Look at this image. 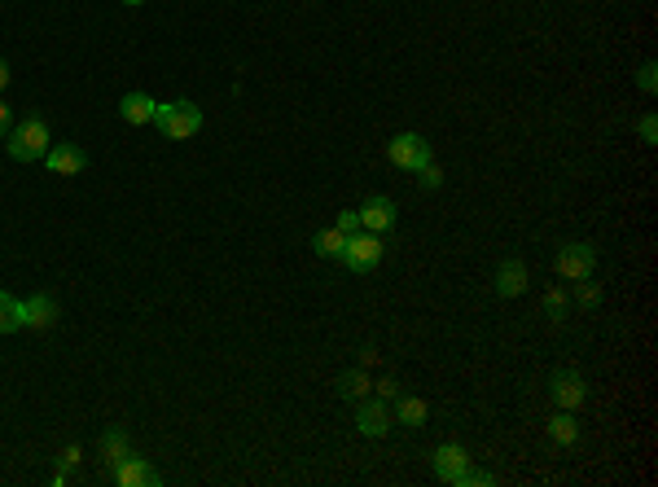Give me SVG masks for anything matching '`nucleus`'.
<instances>
[{
    "mask_svg": "<svg viewBox=\"0 0 658 487\" xmlns=\"http://www.w3.org/2000/svg\"><path fill=\"white\" fill-rule=\"evenodd\" d=\"M45 167H49L53 176H79L88 167V154L79 145H71V141H57V145H49V154H45Z\"/></svg>",
    "mask_w": 658,
    "mask_h": 487,
    "instance_id": "nucleus-9",
    "label": "nucleus"
},
{
    "mask_svg": "<svg viewBox=\"0 0 658 487\" xmlns=\"http://www.w3.org/2000/svg\"><path fill=\"white\" fill-rule=\"evenodd\" d=\"M334 228H338V233H355V228H360V211H343Z\"/></svg>",
    "mask_w": 658,
    "mask_h": 487,
    "instance_id": "nucleus-27",
    "label": "nucleus"
},
{
    "mask_svg": "<svg viewBox=\"0 0 658 487\" xmlns=\"http://www.w3.org/2000/svg\"><path fill=\"white\" fill-rule=\"evenodd\" d=\"M658 66L654 62H646V66H641V75H637V84H641V93H654L658 88V75H654Z\"/></svg>",
    "mask_w": 658,
    "mask_h": 487,
    "instance_id": "nucleus-25",
    "label": "nucleus"
},
{
    "mask_svg": "<svg viewBox=\"0 0 658 487\" xmlns=\"http://www.w3.org/2000/svg\"><path fill=\"white\" fill-rule=\"evenodd\" d=\"M417 176H421V185H426V189H439V185H444V171H439V167H435V159L426 162V167H421V171H417Z\"/></svg>",
    "mask_w": 658,
    "mask_h": 487,
    "instance_id": "nucleus-23",
    "label": "nucleus"
},
{
    "mask_svg": "<svg viewBox=\"0 0 658 487\" xmlns=\"http://www.w3.org/2000/svg\"><path fill=\"white\" fill-rule=\"evenodd\" d=\"M378 395H382V400H396V395H400V386H396L391 378H382V382H378Z\"/></svg>",
    "mask_w": 658,
    "mask_h": 487,
    "instance_id": "nucleus-29",
    "label": "nucleus"
},
{
    "mask_svg": "<svg viewBox=\"0 0 658 487\" xmlns=\"http://www.w3.org/2000/svg\"><path fill=\"white\" fill-rule=\"evenodd\" d=\"M487 483H492V475H487V470H465L456 487H487Z\"/></svg>",
    "mask_w": 658,
    "mask_h": 487,
    "instance_id": "nucleus-26",
    "label": "nucleus"
},
{
    "mask_svg": "<svg viewBox=\"0 0 658 487\" xmlns=\"http://www.w3.org/2000/svg\"><path fill=\"white\" fill-rule=\"evenodd\" d=\"M154 128L167 136V141H189L198 128H203V110L194 106V102H162L158 114H154Z\"/></svg>",
    "mask_w": 658,
    "mask_h": 487,
    "instance_id": "nucleus-2",
    "label": "nucleus"
},
{
    "mask_svg": "<svg viewBox=\"0 0 658 487\" xmlns=\"http://www.w3.org/2000/svg\"><path fill=\"white\" fill-rule=\"evenodd\" d=\"M312 246H316L321 260H338L343 246H347V233H338V228H321V233L312 237Z\"/></svg>",
    "mask_w": 658,
    "mask_h": 487,
    "instance_id": "nucleus-16",
    "label": "nucleus"
},
{
    "mask_svg": "<svg viewBox=\"0 0 658 487\" xmlns=\"http://www.w3.org/2000/svg\"><path fill=\"white\" fill-rule=\"evenodd\" d=\"M13 329H22V299L0 290V334H13Z\"/></svg>",
    "mask_w": 658,
    "mask_h": 487,
    "instance_id": "nucleus-18",
    "label": "nucleus"
},
{
    "mask_svg": "<svg viewBox=\"0 0 658 487\" xmlns=\"http://www.w3.org/2000/svg\"><path fill=\"white\" fill-rule=\"evenodd\" d=\"M360 228H369V233H391V228H396V202H391V198H369V202L360 207Z\"/></svg>",
    "mask_w": 658,
    "mask_h": 487,
    "instance_id": "nucleus-12",
    "label": "nucleus"
},
{
    "mask_svg": "<svg viewBox=\"0 0 658 487\" xmlns=\"http://www.w3.org/2000/svg\"><path fill=\"white\" fill-rule=\"evenodd\" d=\"M387 159L396 162L400 171H421L430 162V141L417 136V132H400V136L387 141Z\"/></svg>",
    "mask_w": 658,
    "mask_h": 487,
    "instance_id": "nucleus-5",
    "label": "nucleus"
},
{
    "mask_svg": "<svg viewBox=\"0 0 658 487\" xmlns=\"http://www.w3.org/2000/svg\"><path fill=\"white\" fill-rule=\"evenodd\" d=\"M575 299H579L584 308H597V303H602V290H597L593 281H579V294H575Z\"/></svg>",
    "mask_w": 658,
    "mask_h": 487,
    "instance_id": "nucleus-22",
    "label": "nucleus"
},
{
    "mask_svg": "<svg viewBox=\"0 0 658 487\" xmlns=\"http://www.w3.org/2000/svg\"><path fill=\"white\" fill-rule=\"evenodd\" d=\"M549 434H554V443H562V448H571L579 439V422L571 417V409H557V417L549 422Z\"/></svg>",
    "mask_w": 658,
    "mask_h": 487,
    "instance_id": "nucleus-17",
    "label": "nucleus"
},
{
    "mask_svg": "<svg viewBox=\"0 0 658 487\" xmlns=\"http://www.w3.org/2000/svg\"><path fill=\"white\" fill-rule=\"evenodd\" d=\"M391 422H396V417L387 413V400H382V395H378V400H364V404H360V413H355V431L369 434V439L387 434Z\"/></svg>",
    "mask_w": 658,
    "mask_h": 487,
    "instance_id": "nucleus-11",
    "label": "nucleus"
},
{
    "mask_svg": "<svg viewBox=\"0 0 658 487\" xmlns=\"http://www.w3.org/2000/svg\"><path fill=\"white\" fill-rule=\"evenodd\" d=\"M128 452H132V443H128V431H105V434H102V457H105V466L123 461Z\"/></svg>",
    "mask_w": 658,
    "mask_h": 487,
    "instance_id": "nucleus-19",
    "label": "nucleus"
},
{
    "mask_svg": "<svg viewBox=\"0 0 658 487\" xmlns=\"http://www.w3.org/2000/svg\"><path fill=\"white\" fill-rule=\"evenodd\" d=\"M562 312H566V294H562V290H549V294H545V317H549V321H562Z\"/></svg>",
    "mask_w": 658,
    "mask_h": 487,
    "instance_id": "nucleus-21",
    "label": "nucleus"
},
{
    "mask_svg": "<svg viewBox=\"0 0 658 487\" xmlns=\"http://www.w3.org/2000/svg\"><path fill=\"white\" fill-rule=\"evenodd\" d=\"M119 114H123V123L146 128V123H154V114H158V102L146 97V93H128V97L119 102Z\"/></svg>",
    "mask_w": 658,
    "mask_h": 487,
    "instance_id": "nucleus-14",
    "label": "nucleus"
},
{
    "mask_svg": "<svg viewBox=\"0 0 658 487\" xmlns=\"http://www.w3.org/2000/svg\"><path fill=\"white\" fill-rule=\"evenodd\" d=\"M110 483H114V487H158V483H162V475L154 470L146 457L128 452L123 461H114V466H110Z\"/></svg>",
    "mask_w": 658,
    "mask_h": 487,
    "instance_id": "nucleus-6",
    "label": "nucleus"
},
{
    "mask_svg": "<svg viewBox=\"0 0 658 487\" xmlns=\"http://www.w3.org/2000/svg\"><path fill=\"white\" fill-rule=\"evenodd\" d=\"M637 132H641V141H646V145H658V119H654V114H646V119L637 123Z\"/></svg>",
    "mask_w": 658,
    "mask_h": 487,
    "instance_id": "nucleus-24",
    "label": "nucleus"
},
{
    "mask_svg": "<svg viewBox=\"0 0 658 487\" xmlns=\"http://www.w3.org/2000/svg\"><path fill=\"white\" fill-rule=\"evenodd\" d=\"M9 88V62H0V93Z\"/></svg>",
    "mask_w": 658,
    "mask_h": 487,
    "instance_id": "nucleus-31",
    "label": "nucleus"
},
{
    "mask_svg": "<svg viewBox=\"0 0 658 487\" xmlns=\"http://www.w3.org/2000/svg\"><path fill=\"white\" fill-rule=\"evenodd\" d=\"M49 145H53V136H49V123L45 119H22L4 136V150H9L13 162H45Z\"/></svg>",
    "mask_w": 658,
    "mask_h": 487,
    "instance_id": "nucleus-1",
    "label": "nucleus"
},
{
    "mask_svg": "<svg viewBox=\"0 0 658 487\" xmlns=\"http://www.w3.org/2000/svg\"><path fill=\"white\" fill-rule=\"evenodd\" d=\"M9 128H13V110H9L4 102H0V141L9 136Z\"/></svg>",
    "mask_w": 658,
    "mask_h": 487,
    "instance_id": "nucleus-28",
    "label": "nucleus"
},
{
    "mask_svg": "<svg viewBox=\"0 0 658 487\" xmlns=\"http://www.w3.org/2000/svg\"><path fill=\"white\" fill-rule=\"evenodd\" d=\"M492 290H496L501 299H513V294H522V290H527V264H522V260H505V264L496 268V281H492Z\"/></svg>",
    "mask_w": 658,
    "mask_h": 487,
    "instance_id": "nucleus-13",
    "label": "nucleus"
},
{
    "mask_svg": "<svg viewBox=\"0 0 658 487\" xmlns=\"http://www.w3.org/2000/svg\"><path fill=\"white\" fill-rule=\"evenodd\" d=\"M554 268H557V277H566V281H588V277L597 272V251H593L588 242H566V246L557 251Z\"/></svg>",
    "mask_w": 658,
    "mask_h": 487,
    "instance_id": "nucleus-4",
    "label": "nucleus"
},
{
    "mask_svg": "<svg viewBox=\"0 0 658 487\" xmlns=\"http://www.w3.org/2000/svg\"><path fill=\"white\" fill-rule=\"evenodd\" d=\"M53 325H57V299L53 294L22 299V329H53Z\"/></svg>",
    "mask_w": 658,
    "mask_h": 487,
    "instance_id": "nucleus-10",
    "label": "nucleus"
},
{
    "mask_svg": "<svg viewBox=\"0 0 658 487\" xmlns=\"http://www.w3.org/2000/svg\"><path fill=\"white\" fill-rule=\"evenodd\" d=\"M75 461H79V448H75V443H71V448H66V452H62V470H75Z\"/></svg>",
    "mask_w": 658,
    "mask_h": 487,
    "instance_id": "nucleus-30",
    "label": "nucleus"
},
{
    "mask_svg": "<svg viewBox=\"0 0 658 487\" xmlns=\"http://www.w3.org/2000/svg\"><path fill=\"white\" fill-rule=\"evenodd\" d=\"M338 260H343L352 272H373L378 268V260H382V233H369V228L347 233V246H343Z\"/></svg>",
    "mask_w": 658,
    "mask_h": 487,
    "instance_id": "nucleus-3",
    "label": "nucleus"
},
{
    "mask_svg": "<svg viewBox=\"0 0 658 487\" xmlns=\"http://www.w3.org/2000/svg\"><path fill=\"white\" fill-rule=\"evenodd\" d=\"M338 391H343L347 400H360V395L369 391V378H364L360 369H352V374H343V382H338Z\"/></svg>",
    "mask_w": 658,
    "mask_h": 487,
    "instance_id": "nucleus-20",
    "label": "nucleus"
},
{
    "mask_svg": "<svg viewBox=\"0 0 658 487\" xmlns=\"http://www.w3.org/2000/svg\"><path fill=\"white\" fill-rule=\"evenodd\" d=\"M426 400H417V395H396V422H404V426H426Z\"/></svg>",
    "mask_w": 658,
    "mask_h": 487,
    "instance_id": "nucleus-15",
    "label": "nucleus"
},
{
    "mask_svg": "<svg viewBox=\"0 0 658 487\" xmlns=\"http://www.w3.org/2000/svg\"><path fill=\"white\" fill-rule=\"evenodd\" d=\"M465 470H470V452L461 443H439L435 448V479L439 483H461Z\"/></svg>",
    "mask_w": 658,
    "mask_h": 487,
    "instance_id": "nucleus-8",
    "label": "nucleus"
},
{
    "mask_svg": "<svg viewBox=\"0 0 658 487\" xmlns=\"http://www.w3.org/2000/svg\"><path fill=\"white\" fill-rule=\"evenodd\" d=\"M549 395H554L557 409H579L588 400V386H584V378L575 369H557L554 382H549Z\"/></svg>",
    "mask_w": 658,
    "mask_h": 487,
    "instance_id": "nucleus-7",
    "label": "nucleus"
},
{
    "mask_svg": "<svg viewBox=\"0 0 658 487\" xmlns=\"http://www.w3.org/2000/svg\"><path fill=\"white\" fill-rule=\"evenodd\" d=\"M123 4H146V0H123Z\"/></svg>",
    "mask_w": 658,
    "mask_h": 487,
    "instance_id": "nucleus-32",
    "label": "nucleus"
}]
</instances>
